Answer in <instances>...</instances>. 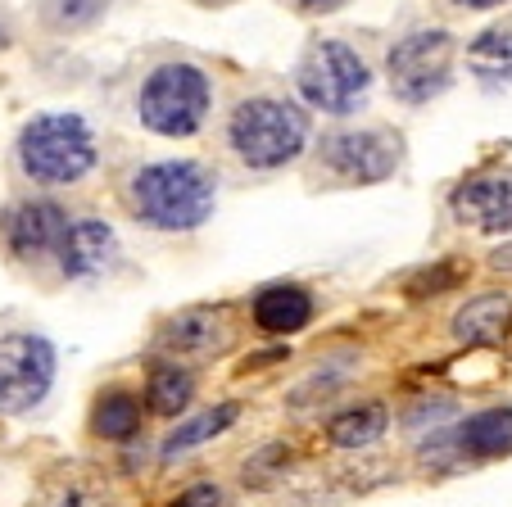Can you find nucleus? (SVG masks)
<instances>
[{
  "label": "nucleus",
  "mask_w": 512,
  "mask_h": 507,
  "mask_svg": "<svg viewBox=\"0 0 512 507\" xmlns=\"http://www.w3.org/2000/svg\"><path fill=\"white\" fill-rule=\"evenodd\" d=\"M218 177L195 159L150 163L127 182V209L155 231H195L213 218Z\"/></svg>",
  "instance_id": "nucleus-1"
},
{
  "label": "nucleus",
  "mask_w": 512,
  "mask_h": 507,
  "mask_svg": "<svg viewBox=\"0 0 512 507\" xmlns=\"http://www.w3.org/2000/svg\"><path fill=\"white\" fill-rule=\"evenodd\" d=\"M227 141L241 154V163H250L259 173H272V168H286V163H295L304 154L309 118H304V109L286 105V100L254 96L232 109Z\"/></svg>",
  "instance_id": "nucleus-2"
},
{
  "label": "nucleus",
  "mask_w": 512,
  "mask_h": 507,
  "mask_svg": "<svg viewBox=\"0 0 512 507\" xmlns=\"http://www.w3.org/2000/svg\"><path fill=\"white\" fill-rule=\"evenodd\" d=\"M19 168L37 186H73L96 168V136L78 114H41L19 132Z\"/></svg>",
  "instance_id": "nucleus-3"
},
{
  "label": "nucleus",
  "mask_w": 512,
  "mask_h": 507,
  "mask_svg": "<svg viewBox=\"0 0 512 507\" xmlns=\"http://www.w3.org/2000/svg\"><path fill=\"white\" fill-rule=\"evenodd\" d=\"M213 105V82L204 77V68L195 64H159L155 73L141 82L136 96V114L155 136L168 141H186L204 127Z\"/></svg>",
  "instance_id": "nucleus-4"
},
{
  "label": "nucleus",
  "mask_w": 512,
  "mask_h": 507,
  "mask_svg": "<svg viewBox=\"0 0 512 507\" xmlns=\"http://www.w3.org/2000/svg\"><path fill=\"white\" fill-rule=\"evenodd\" d=\"M372 91V68L345 41H318L300 64V96L322 114H354Z\"/></svg>",
  "instance_id": "nucleus-5"
},
{
  "label": "nucleus",
  "mask_w": 512,
  "mask_h": 507,
  "mask_svg": "<svg viewBox=\"0 0 512 507\" xmlns=\"http://www.w3.org/2000/svg\"><path fill=\"white\" fill-rule=\"evenodd\" d=\"M386 73H390V91L404 105H426L440 91H449V77H454V37L440 28L408 32L404 41L390 46Z\"/></svg>",
  "instance_id": "nucleus-6"
},
{
  "label": "nucleus",
  "mask_w": 512,
  "mask_h": 507,
  "mask_svg": "<svg viewBox=\"0 0 512 507\" xmlns=\"http://www.w3.org/2000/svg\"><path fill=\"white\" fill-rule=\"evenodd\" d=\"M55 385V345L46 335H0V412H28Z\"/></svg>",
  "instance_id": "nucleus-7"
},
{
  "label": "nucleus",
  "mask_w": 512,
  "mask_h": 507,
  "mask_svg": "<svg viewBox=\"0 0 512 507\" xmlns=\"http://www.w3.org/2000/svg\"><path fill=\"white\" fill-rule=\"evenodd\" d=\"M322 168L349 186L386 182L399 168V141L381 127H349L322 136Z\"/></svg>",
  "instance_id": "nucleus-8"
},
{
  "label": "nucleus",
  "mask_w": 512,
  "mask_h": 507,
  "mask_svg": "<svg viewBox=\"0 0 512 507\" xmlns=\"http://www.w3.org/2000/svg\"><path fill=\"white\" fill-rule=\"evenodd\" d=\"M64 231H68V213L55 200H23L5 218V245H10L14 259L37 263L55 254Z\"/></svg>",
  "instance_id": "nucleus-9"
},
{
  "label": "nucleus",
  "mask_w": 512,
  "mask_h": 507,
  "mask_svg": "<svg viewBox=\"0 0 512 507\" xmlns=\"http://www.w3.org/2000/svg\"><path fill=\"white\" fill-rule=\"evenodd\" d=\"M59 259V272H64L68 281H91L100 277V272L114 268L118 259V236L109 222L100 218H82V222H68L64 240H59L55 249Z\"/></svg>",
  "instance_id": "nucleus-10"
},
{
  "label": "nucleus",
  "mask_w": 512,
  "mask_h": 507,
  "mask_svg": "<svg viewBox=\"0 0 512 507\" xmlns=\"http://www.w3.org/2000/svg\"><path fill=\"white\" fill-rule=\"evenodd\" d=\"M449 209L463 227H476L485 236H499V231H512V177L503 173H485L463 182L454 195H449Z\"/></svg>",
  "instance_id": "nucleus-11"
},
{
  "label": "nucleus",
  "mask_w": 512,
  "mask_h": 507,
  "mask_svg": "<svg viewBox=\"0 0 512 507\" xmlns=\"http://www.w3.org/2000/svg\"><path fill=\"white\" fill-rule=\"evenodd\" d=\"M159 340H164V349H173L182 358L218 354V349H227V317L218 308H186L164 326Z\"/></svg>",
  "instance_id": "nucleus-12"
},
{
  "label": "nucleus",
  "mask_w": 512,
  "mask_h": 507,
  "mask_svg": "<svg viewBox=\"0 0 512 507\" xmlns=\"http://www.w3.org/2000/svg\"><path fill=\"white\" fill-rule=\"evenodd\" d=\"M313 322V299L304 286H268L254 299V326L268 335H295Z\"/></svg>",
  "instance_id": "nucleus-13"
},
{
  "label": "nucleus",
  "mask_w": 512,
  "mask_h": 507,
  "mask_svg": "<svg viewBox=\"0 0 512 507\" xmlns=\"http://www.w3.org/2000/svg\"><path fill=\"white\" fill-rule=\"evenodd\" d=\"M508 326H512V299L499 295V290L467 299L454 313V335L463 345H494V340L508 335Z\"/></svg>",
  "instance_id": "nucleus-14"
},
{
  "label": "nucleus",
  "mask_w": 512,
  "mask_h": 507,
  "mask_svg": "<svg viewBox=\"0 0 512 507\" xmlns=\"http://www.w3.org/2000/svg\"><path fill=\"white\" fill-rule=\"evenodd\" d=\"M454 440L463 458H508L512 453V403L467 417L454 431Z\"/></svg>",
  "instance_id": "nucleus-15"
},
{
  "label": "nucleus",
  "mask_w": 512,
  "mask_h": 507,
  "mask_svg": "<svg viewBox=\"0 0 512 507\" xmlns=\"http://www.w3.org/2000/svg\"><path fill=\"white\" fill-rule=\"evenodd\" d=\"M467 68L485 87H512V28H490L472 41Z\"/></svg>",
  "instance_id": "nucleus-16"
},
{
  "label": "nucleus",
  "mask_w": 512,
  "mask_h": 507,
  "mask_svg": "<svg viewBox=\"0 0 512 507\" xmlns=\"http://www.w3.org/2000/svg\"><path fill=\"white\" fill-rule=\"evenodd\" d=\"M386 426H390L386 403H363V408L340 412L327 426V435L336 449H368V444H377L381 435H386Z\"/></svg>",
  "instance_id": "nucleus-17"
},
{
  "label": "nucleus",
  "mask_w": 512,
  "mask_h": 507,
  "mask_svg": "<svg viewBox=\"0 0 512 507\" xmlns=\"http://www.w3.org/2000/svg\"><path fill=\"white\" fill-rule=\"evenodd\" d=\"M191 399H195V381H191L186 367L159 363L155 372H150V385H145V403H150V412H159V417H177Z\"/></svg>",
  "instance_id": "nucleus-18"
},
{
  "label": "nucleus",
  "mask_w": 512,
  "mask_h": 507,
  "mask_svg": "<svg viewBox=\"0 0 512 507\" xmlns=\"http://www.w3.org/2000/svg\"><path fill=\"white\" fill-rule=\"evenodd\" d=\"M236 403H218V408H209V412H200L195 421H186V426H177L173 435L164 440V458H182V453H191V449H200V444H209L213 435H223L227 426L236 421Z\"/></svg>",
  "instance_id": "nucleus-19"
},
{
  "label": "nucleus",
  "mask_w": 512,
  "mask_h": 507,
  "mask_svg": "<svg viewBox=\"0 0 512 507\" xmlns=\"http://www.w3.org/2000/svg\"><path fill=\"white\" fill-rule=\"evenodd\" d=\"M136 426H141V399L136 394H127V390L100 394L96 417H91V431L100 440H127V435H136Z\"/></svg>",
  "instance_id": "nucleus-20"
},
{
  "label": "nucleus",
  "mask_w": 512,
  "mask_h": 507,
  "mask_svg": "<svg viewBox=\"0 0 512 507\" xmlns=\"http://www.w3.org/2000/svg\"><path fill=\"white\" fill-rule=\"evenodd\" d=\"M109 0H37V14L50 32H87L105 19Z\"/></svg>",
  "instance_id": "nucleus-21"
},
{
  "label": "nucleus",
  "mask_w": 512,
  "mask_h": 507,
  "mask_svg": "<svg viewBox=\"0 0 512 507\" xmlns=\"http://www.w3.org/2000/svg\"><path fill=\"white\" fill-rule=\"evenodd\" d=\"M173 507H223V489L218 485H195L182 498H173Z\"/></svg>",
  "instance_id": "nucleus-22"
},
{
  "label": "nucleus",
  "mask_w": 512,
  "mask_h": 507,
  "mask_svg": "<svg viewBox=\"0 0 512 507\" xmlns=\"http://www.w3.org/2000/svg\"><path fill=\"white\" fill-rule=\"evenodd\" d=\"M286 5L300 14H331V10H340L345 0H286Z\"/></svg>",
  "instance_id": "nucleus-23"
},
{
  "label": "nucleus",
  "mask_w": 512,
  "mask_h": 507,
  "mask_svg": "<svg viewBox=\"0 0 512 507\" xmlns=\"http://www.w3.org/2000/svg\"><path fill=\"white\" fill-rule=\"evenodd\" d=\"M494 268H499V272H512V240H508V245H503V249H494Z\"/></svg>",
  "instance_id": "nucleus-24"
},
{
  "label": "nucleus",
  "mask_w": 512,
  "mask_h": 507,
  "mask_svg": "<svg viewBox=\"0 0 512 507\" xmlns=\"http://www.w3.org/2000/svg\"><path fill=\"white\" fill-rule=\"evenodd\" d=\"M454 5H463V10H494L503 0H454Z\"/></svg>",
  "instance_id": "nucleus-25"
},
{
  "label": "nucleus",
  "mask_w": 512,
  "mask_h": 507,
  "mask_svg": "<svg viewBox=\"0 0 512 507\" xmlns=\"http://www.w3.org/2000/svg\"><path fill=\"white\" fill-rule=\"evenodd\" d=\"M195 5H232V0H195Z\"/></svg>",
  "instance_id": "nucleus-26"
}]
</instances>
